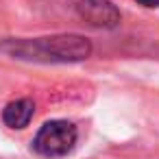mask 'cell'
<instances>
[{
    "instance_id": "cell-1",
    "label": "cell",
    "mask_w": 159,
    "mask_h": 159,
    "mask_svg": "<svg viewBox=\"0 0 159 159\" xmlns=\"http://www.w3.org/2000/svg\"><path fill=\"white\" fill-rule=\"evenodd\" d=\"M0 52L35 63H74L92 55V44L83 35H50L35 39H5Z\"/></svg>"
},
{
    "instance_id": "cell-2",
    "label": "cell",
    "mask_w": 159,
    "mask_h": 159,
    "mask_svg": "<svg viewBox=\"0 0 159 159\" xmlns=\"http://www.w3.org/2000/svg\"><path fill=\"white\" fill-rule=\"evenodd\" d=\"M76 137H79V133L72 122L50 120L37 131V135L33 139V148L42 157H63L74 148Z\"/></svg>"
},
{
    "instance_id": "cell-3",
    "label": "cell",
    "mask_w": 159,
    "mask_h": 159,
    "mask_svg": "<svg viewBox=\"0 0 159 159\" xmlns=\"http://www.w3.org/2000/svg\"><path fill=\"white\" fill-rule=\"evenodd\" d=\"M76 13L96 29H113L120 24V11L111 0H81L76 5Z\"/></svg>"
},
{
    "instance_id": "cell-4",
    "label": "cell",
    "mask_w": 159,
    "mask_h": 159,
    "mask_svg": "<svg viewBox=\"0 0 159 159\" xmlns=\"http://www.w3.org/2000/svg\"><path fill=\"white\" fill-rule=\"evenodd\" d=\"M33 113H35L33 100L20 98V100H16V102H9V105L2 109V122H5L9 129H24V126H29Z\"/></svg>"
},
{
    "instance_id": "cell-5",
    "label": "cell",
    "mask_w": 159,
    "mask_h": 159,
    "mask_svg": "<svg viewBox=\"0 0 159 159\" xmlns=\"http://www.w3.org/2000/svg\"><path fill=\"white\" fill-rule=\"evenodd\" d=\"M135 2L146 9H159V0H135Z\"/></svg>"
}]
</instances>
